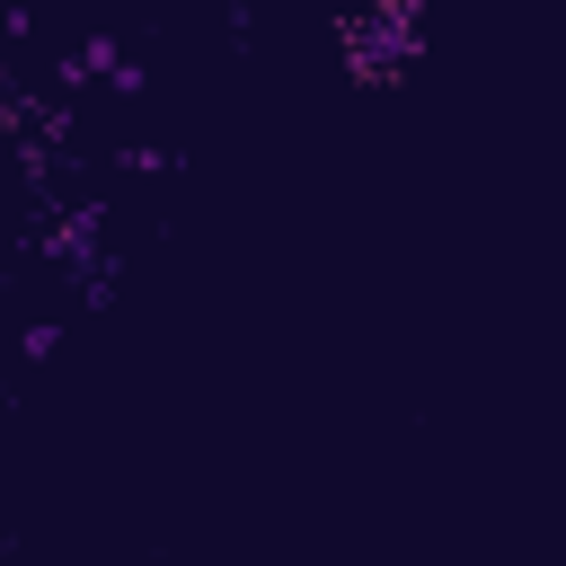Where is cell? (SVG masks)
I'll return each mask as SVG.
<instances>
[{
  "instance_id": "cell-4",
  "label": "cell",
  "mask_w": 566,
  "mask_h": 566,
  "mask_svg": "<svg viewBox=\"0 0 566 566\" xmlns=\"http://www.w3.org/2000/svg\"><path fill=\"white\" fill-rule=\"evenodd\" d=\"M18 345H27V363H53V354H62V318H35Z\"/></svg>"
},
{
  "instance_id": "cell-1",
  "label": "cell",
  "mask_w": 566,
  "mask_h": 566,
  "mask_svg": "<svg viewBox=\"0 0 566 566\" xmlns=\"http://www.w3.org/2000/svg\"><path fill=\"white\" fill-rule=\"evenodd\" d=\"M416 0H371V9H354L336 35H345V71L354 80H398V71H416Z\"/></svg>"
},
{
  "instance_id": "cell-3",
  "label": "cell",
  "mask_w": 566,
  "mask_h": 566,
  "mask_svg": "<svg viewBox=\"0 0 566 566\" xmlns=\"http://www.w3.org/2000/svg\"><path fill=\"white\" fill-rule=\"evenodd\" d=\"M115 62H124V44H115V35H88V44H80V71H71V80H88V71L106 80Z\"/></svg>"
},
{
  "instance_id": "cell-2",
  "label": "cell",
  "mask_w": 566,
  "mask_h": 566,
  "mask_svg": "<svg viewBox=\"0 0 566 566\" xmlns=\"http://www.w3.org/2000/svg\"><path fill=\"white\" fill-rule=\"evenodd\" d=\"M53 256L62 265H97V203H80L71 221H53Z\"/></svg>"
}]
</instances>
